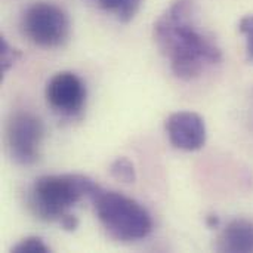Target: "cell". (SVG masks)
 <instances>
[{
    "instance_id": "13",
    "label": "cell",
    "mask_w": 253,
    "mask_h": 253,
    "mask_svg": "<svg viewBox=\"0 0 253 253\" xmlns=\"http://www.w3.org/2000/svg\"><path fill=\"white\" fill-rule=\"evenodd\" d=\"M239 30L242 34L246 36L248 55H249V59L253 61V15H246L245 18H242L239 24Z\"/></svg>"
},
{
    "instance_id": "14",
    "label": "cell",
    "mask_w": 253,
    "mask_h": 253,
    "mask_svg": "<svg viewBox=\"0 0 253 253\" xmlns=\"http://www.w3.org/2000/svg\"><path fill=\"white\" fill-rule=\"evenodd\" d=\"M58 222H59V225H61L65 231H74V230H77V227H79V219H77L74 215H71V213H65Z\"/></svg>"
},
{
    "instance_id": "4",
    "label": "cell",
    "mask_w": 253,
    "mask_h": 253,
    "mask_svg": "<svg viewBox=\"0 0 253 253\" xmlns=\"http://www.w3.org/2000/svg\"><path fill=\"white\" fill-rule=\"evenodd\" d=\"M21 28L34 44L40 47H56L70 34V19L55 3L36 1L25 9L21 18Z\"/></svg>"
},
{
    "instance_id": "6",
    "label": "cell",
    "mask_w": 253,
    "mask_h": 253,
    "mask_svg": "<svg viewBox=\"0 0 253 253\" xmlns=\"http://www.w3.org/2000/svg\"><path fill=\"white\" fill-rule=\"evenodd\" d=\"M46 99L55 111L73 116L77 114L84 104L86 87L74 73L61 71L47 82Z\"/></svg>"
},
{
    "instance_id": "10",
    "label": "cell",
    "mask_w": 253,
    "mask_h": 253,
    "mask_svg": "<svg viewBox=\"0 0 253 253\" xmlns=\"http://www.w3.org/2000/svg\"><path fill=\"white\" fill-rule=\"evenodd\" d=\"M110 173L113 178H116L117 181L126 182V184H132L136 181V172H135V166L133 163L126 159V157H119L116 159L111 166H110Z\"/></svg>"
},
{
    "instance_id": "1",
    "label": "cell",
    "mask_w": 253,
    "mask_h": 253,
    "mask_svg": "<svg viewBox=\"0 0 253 253\" xmlns=\"http://www.w3.org/2000/svg\"><path fill=\"white\" fill-rule=\"evenodd\" d=\"M154 40L181 80L199 77L222 59L221 49L197 27L193 0H175L154 22Z\"/></svg>"
},
{
    "instance_id": "8",
    "label": "cell",
    "mask_w": 253,
    "mask_h": 253,
    "mask_svg": "<svg viewBox=\"0 0 253 253\" xmlns=\"http://www.w3.org/2000/svg\"><path fill=\"white\" fill-rule=\"evenodd\" d=\"M216 249L228 253H253V222L234 219L222 230Z\"/></svg>"
},
{
    "instance_id": "15",
    "label": "cell",
    "mask_w": 253,
    "mask_h": 253,
    "mask_svg": "<svg viewBox=\"0 0 253 253\" xmlns=\"http://www.w3.org/2000/svg\"><path fill=\"white\" fill-rule=\"evenodd\" d=\"M206 224H208V227L215 228V227H218V225H219V218H218L216 215H211V216H208Z\"/></svg>"
},
{
    "instance_id": "3",
    "label": "cell",
    "mask_w": 253,
    "mask_h": 253,
    "mask_svg": "<svg viewBox=\"0 0 253 253\" xmlns=\"http://www.w3.org/2000/svg\"><path fill=\"white\" fill-rule=\"evenodd\" d=\"M96 185L84 175H46L36 179L30 205L33 212L44 221H59L67 211L96 191Z\"/></svg>"
},
{
    "instance_id": "11",
    "label": "cell",
    "mask_w": 253,
    "mask_h": 253,
    "mask_svg": "<svg viewBox=\"0 0 253 253\" xmlns=\"http://www.w3.org/2000/svg\"><path fill=\"white\" fill-rule=\"evenodd\" d=\"M21 56L19 50L12 47L4 37H0V68H1V76L7 73V70L16 62V59Z\"/></svg>"
},
{
    "instance_id": "7",
    "label": "cell",
    "mask_w": 253,
    "mask_h": 253,
    "mask_svg": "<svg viewBox=\"0 0 253 253\" xmlns=\"http://www.w3.org/2000/svg\"><path fill=\"white\" fill-rule=\"evenodd\" d=\"M166 132L173 147L184 151L200 150L206 142L205 120L193 111H178L168 117Z\"/></svg>"
},
{
    "instance_id": "5",
    "label": "cell",
    "mask_w": 253,
    "mask_h": 253,
    "mask_svg": "<svg viewBox=\"0 0 253 253\" xmlns=\"http://www.w3.org/2000/svg\"><path fill=\"white\" fill-rule=\"evenodd\" d=\"M44 127L31 113H16L7 123V148L15 163L30 166L39 159Z\"/></svg>"
},
{
    "instance_id": "9",
    "label": "cell",
    "mask_w": 253,
    "mask_h": 253,
    "mask_svg": "<svg viewBox=\"0 0 253 253\" xmlns=\"http://www.w3.org/2000/svg\"><path fill=\"white\" fill-rule=\"evenodd\" d=\"M99 9L113 13L119 21L129 22L141 7L142 0H89Z\"/></svg>"
},
{
    "instance_id": "2",
    "label": "cell",
    "mask_w": 253,
    "mask_h": 253,
    "mask_svg": "<svg viewBox=\"0 0 253 253\" xmlns=\"http://www.w3.org/2000/svg\"><path fill=\"white\" fill-rule=\"evenodd\" d=\"M90 200L98 219L111 237L120 242H136L151 233L150 213L133 199L98 187Z\"/></svg>"
},
{
    "instance_id": "12",
    "label": "cell",
    "mask_w": 253,
    "mask_h": 253,
    "mask_svg": "<svg viewBox=\"0 0 253 253\" xmlns=\"http://www.w3.org/2000/svg\"><path fill=\"white\" fill-rule=\"evenodd\" d=\"M13 253H47L50 249L44 245L40 237H27L22 239L18 245L12 248Z\"/></svg>"
}]
</instances>
